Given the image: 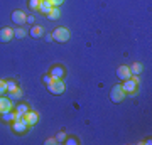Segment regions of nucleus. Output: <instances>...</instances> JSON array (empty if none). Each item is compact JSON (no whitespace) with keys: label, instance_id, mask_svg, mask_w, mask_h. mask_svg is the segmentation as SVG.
Segmentation results:
<instances>
[{"label":"nucleus","instance_id":"obj_25","mask_svg":"<svg viewBox=\"0 0 152 145\" xmlns=\"http://www.w3.org/2000/svg\"><path fill=\"white\" fill-rule=\"evenodd\" d=\"M10 95H12V98H15V100H19V98L22 96V90H20V88H17L15 91H14V93H10Z\"/></svg>","mask_w":152,"mask_h":145},{"label":"nucleus","instance_id":"obj_7","mask_svg":"<svg viewBox=\"0 0 152 145\" xmlns=\"http://www.w3.org/2000/svg\"><path fill=\"white\" fill-rule=\"evenodd\" d=\"M10 17H12V20H14V24H17V26H24L27 22V15L22 10H14Z\"/></svg>","mask_w":152,"mask_h":145},{"label":"nucleus","instance_id":"obj_2","mask_svg":"<svg viewBox=\"0 0 152 145\" xmlns=\"http://www.w3.org/2000/svg\"><path fill=\"white\" fill-rule=\"evenodd\" d=\"M53 39H54L56 42L64 44L71 39V32L66 29V27H56L54 31H53Z\"/></svg>","mask_w":152,"mask_h":145},{"label":"nucleus","instance_id":"obj_12","mask_svg":"<svg viewBox=\"0 0 152 145\" xmlns=\"http://www.w3.org/2000/svg\"><path fill=\"white\" fill-rule=\"evenodd\" d=\"M29 34H31V37H34V39H41L44 36V27L42 26H32Z\"/></svg>","mask_w":152,"mask_h":145},{"label":"nucleus","instance_id":"obj_14","mask_svg":"<svg viewBox=\"0 0 152 145\" xmlns=\"http://www.w3.org/2000/svg\"><path fill=\"white\" fill-rule=\"evenodd\" d=\"M2 118H4V122H14V120H19V115H17L15 110H10V111L4 113Z\"/></svg>","mask_w":152,"mask_h":145},{"label":"nucleus","instance_id":"obj_15","mask_svg":"<svg viewBox=\"0 0 152 145\" xmlns=\"http://www.w3.org/2000/svg\"><path fill=\"white\" fill-rule=\"evenodd\" d=\"M15 111H17V115H19V118H20L22 115H26V113L29 111V106L26 105V103H19L15 106Z\"/></svg>","mask_w":152,"mask_h":145},{"label":"nucleus","instance_id":"obj_18","mask_svg":"<svg viewBox=\"0 0 152 145\" xmlns=\"http://www.w3.org/2000/svg\"><path fill=\"white\" fill-rule=\"evenodd\" d=\"M39 10H41V14H48L49 10H51V4H49L48 0H41V5H39Z\"/></svg>","mask_w":152,"mask_h":145},{"label":"nucleus","instance_id":"obj_1","mask_svg":"<svg viewBox=\"0 0 152 145\" xmlns=\"http://www.w3.org/2000/svg\"><path fill=\"white\" fill-rule=\"evenodd\" d=\"M137 86H139V78L137 76H130L129 79H124L122 83V90L125 91V95H137Z\"/></svg>","mask_w":152,"mask_h":145},{"label":"nucleus","instance_id":"obj_5","mask_svg":"<svg viewBox=\"0 0 152 145\" xmlns=\"http://www.w3.org/2000/svg\"><path fill=\"white\" fill-rule=\"evenodd\" d=\"M12 130H14L17 135H24V133H26V132L29 130V125L26 123V122H24L22 118L14 120V122H12Z\"/></svg>","mask_w":152,"mask_h":145},{"label":"nucleus","instance_id":"obj_26","mask_svg":"<svg viewBox=\"0 0 152 145\" xmlns=\"http://www.w3.org/2000/svg\"><path fill=\"white\" fill-rule=\"evenodd\" d=\"M44 144L46 145H54V144H58V142H56V137H51V138H46Z\"/></svg>","mask_w":152,"mask_h":145},{"label":"nucleus","instance_id":"obj_17","mask_svg":"<svg viewBox=\"0 0 152 145\" xmlns=\"http://www.w3.org/2000/svg\"><path fill=\"white\" fill-rule=\"evenodd\" d=\"M5 86H7V91H9V93H14L17 88H19L15 79H5Z\"/></svg>","mask_w":152,"mask_h":145},{"label":"nucleus","instance_id":"obj_6","mask_svg":"<svg viewBox=\"0 0 152 145\" xmlns=\"http://www.w3.org/2000/svg\"><path fill=\"white\" fill-rule=\"evenodd\" d=\"M49 74H51V78H53V79H63V78H64V74H66V69L61 64H56V66H53V68H51Z\"/></svg>","mask_w":152,"mask_h":145},{"label":"nucleus","instance_id":"obj_16","mask_svg":"<svg viewBox=\"0 0 152 145\" xmlns=\"http://www.w3.org/2000/svg\"><path fill=\"white\" fill-rule=\"evenodd\" d=\"M142 69H144V68H142L140 63H134V64L130 66V74L132 76H139L142 73Z\"/></svg>","mask_w":152,"mask_h":145},{"label":"nucleus","instance_id":"obj_13","mask_svg":"<svg viewBox=\"0 0 152 145\" xmlns=\"http://www.w3.org/2000/svg\"><path fill=\"white\" fill-rule=\"evenodd\" d=\"M46 17H48L49 20H58L61 17V10H59V7H51V10L46 14Z\"/></svg>","mask_w":152,"mask_h":145},{"label":"nucleus","instance_id":"obj_9","mask_svg":"<svg viewBox=\"0 0 152 145\" xmlns=\"http://www.w3.org/2000/svg\"><path fill=\"white\" fill-rule=\"evenodd\" d=\"M12 39H14V29L10 27L0 29V42H10Z\"/></svg>","mask_w":152,"mask_h":145},{"label":"nucleus","instance_id":"obj_20","mask_svg":"<svg viewBox=\"0 0 152 145\" xmlns=\"http://www.w3.org/2000/svg\"><path fill=\"white\" fill-rule=\"evenodd\" d=\"M14 36H15L17 39H24V37H26V31L19 27V29H15V31H14Z\"/></svg>","mask_w":152,"mask_h":145},{"label":"nucleus","instance_id":"obj_10","mask_svg":"<svg viewBox=\"0 0 152 145\" xmlns=\"http://www.w3.org/2000/svg\"><path fill=\"white\" fill-rule=\"evenodd\" d=\"M10 110H14V106H12V101L9 100V98H5V96H0V115H4V113L10 111Z\"/></svg>","mask_w":152,"mask_h":145},{"label":"nucleus","instance_id":"obj_27","mask_svg":"<svg viewBox=\"0 0 152 145\" xmlns=\"http://www.w3.org/2000/svg\"><path fill=\"white\" fill-rule=\"evenodd\" d=\"M64 142H66V144H69V145H75V144H78V140H76V138H73V137H71V138H66Z\"/></svg>","mask_w":152,"mask_h":145},{"label":"nucleus","instance_id":"obj_24","mask_svg":"<svg viewBox=\"0 0 152 145\" xmlns=\"http://www.w3.org/2000/svg\"><path fill=\"white\" fill-rule=\"evenodd\" d=\"M53 81H54V79L51 78V74H44V76H42V83H44L46 86H48L49 83H53Z\"/></svg>","mask_w":152,"mask_h":145},{"label":"nucleus","instance_id":"obj_22","mask_svg":"<svg viewBox=\"0 0 152 145\" xmlns=\"http://www.w3.org/2000/svg\"><path fill=\"white\" fill-rule=\"evenodd\" d=\"M7 93V86H5V79H0V95H5Z\"/></svg>","mask_w":152,"mask_h":145},{"label":"nucleus","instance_id":"obj_8","mask_svg":"<svg viewBox=\"0 0 152 145\" xmlns=\"http://www.w3.org/2000/svg\"><path fill=\"white\" fill-rule=\"evenodd\" d=\"M20 118L24 120V122H26V123H27L29 127H34V125L37 123V120H39V115H37L36 111H31V110H29V111L26 113V115H22Z\"/></svg>","mask_w":152,"mask_h":145},{"label":"nucleus","instance_id":"obj_11","mask_svg":"<svg viewBox=\"0 0 152 145\" xmlns=\"http://www.w3.org/2000/svg\"><path fill=\"white\" fill-rule=\"evenodd\" d=\"M117 76H118V79H129V78H130V68H129V66H118V68H117Z\"/></svg>","mask_w":152,"mask_h":145},{"label":"nucleus","instance_id":"obj_29","mask_svg":"<svg viewBox=\"0 0 152 145\" xmlns=\"http://www.w3.org/2000/svg\"><path fill=\"white\" fill-rule=\"evenodd\" d=\"M46 41L51 42V41H53V34H46Z\"/></svg>","mask_w":152,"mask_h":145},{"label":"nucleus","instance_id":"obj_3","mask_svg":"<svg viewBox=\"0 0 152 145\" xmlns=\"http://www.w3.org/2000/svg\"><path fill=\"white\" fill-rule=\"evenodd\" d=\"M125 91L122 90V85H115L113 88H112V91H110V100L113 103H122L125 100Z\"/></svg>","mask_w":152,"mask_h":145},{"label":"nucleus","instance_id":"obj_21","mask_svg":"<svg viewBox=\"0 0 152 145\" xmlns=\"http://www.w3.org/2000/svg\"><path fill=\"white\" fill-rule=\"evenodd\" d=\"M66 137H68L66 132H59V133L56 135V142H58V144H63V142L66 140Z\"/></svg>","mask_w":152,"mask_h":145},{"label":"nucleus","instance_id":"obj_4","mask_svg":"<svg viewBox=\"0 0 152 145\" xmlns=\"http://www.w3.org/2000/svg\"><path fill=\"white\" fill-rule=\"evenodd\" d=\"M48 90H49L51 95L59 96V95H63V91H64V83H63V79H54L53 83L48 85Z\"/></svg>","mask_w":152,"mask_h":145},{"label":"nucleus","instance_id":"obj_28","mask_svg":"<svg viewBox=\"0 0 152 145\" xmlns=\"http://www.w3.org/2000/svg\"><path fill=\"white\" fill-rule=\"evenodd\" d=\"M34 20H36V17H34V15H27V22H29V24H34Z\"/></svg>","mask_w":152,"mask_h":145},{"label":"nucleus","instance_id":"obj_23","mask_svg":"<svg viewBox=\"0 0 152 145\" xmlns=\"http://www.w3.org/2000/svg\"><path fill=\"white\" fill-rule=\"evenodd\" d=\"M48 2L51 4V7H61L64 0H48Z\"/></svg>","mask_w":152,"mask_h":145},{"label":"nucleus","instance_id":"obj_19","mask_svg":"<svg viewBox=\"0 0 152 145\" xmlns=\"http://www.w3.org/2000/svg\"><path fill=\"white\" fill-rule=\"evenodd\" d=\"M39 5H41V0H29V9L31 10H39Z\"/></svg>","mask_w":152,"mask_h":145}]
</instances>
